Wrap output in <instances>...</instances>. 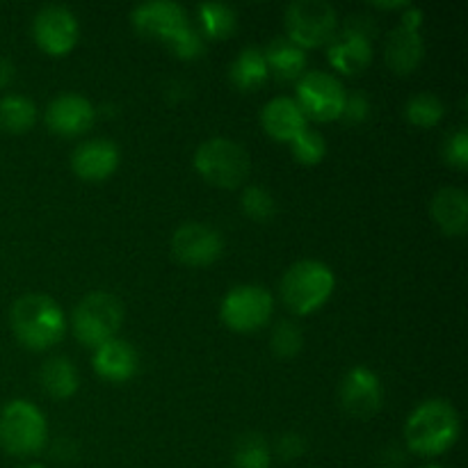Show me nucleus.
<instances>
[{"label":"nucleus","instance_id":"nucleus-12","mask_svg":"<svg viewBox=\"0 0 468 468\" xmlns=\"http://www.w3.org/2000/svg\"><path fill=\"white\" fill-rule=\"evenodd\" d=\"M169 250L186 265H210L222 256L224 238L215 227L204 222H186L172 233Z\"/></svg>","mask_w":468,"mask_h":468},{"label":"nucleus","instance_id":"nucleus-15","mask_svg":"<svg viewBox=\"0 0 468 468\" xmlns=\"http://www.w3.org/2000/svg\"><path fill=\"white\" fill-rule=\"evenodd\" d=\"M119 146L108 137H91L71 151V167L85 181H103L119 167Z\"/></svg>","mask_w":468,"mask_h":468},{"label":"nucleus","instance_id":"nucleus-28","mask_svg":"<svg viewBox=\"0 0 468 468\" xmlns=\"http://www.w3.org/2000/svg\"><path fill=\"white\" fill-rule=\"evenodd\" d=\"M240 208L254 222H270L277 215V201L263 186H247L240 197Z\"/></svg>","mask_w":468,"mask_h":468},{"label":"nucleus","instance_id":"nucleus-13","mask_svg":"<svg viewBox=\"0 0 468 468\" xmlns=\"http://www.w3.org/2000/svg\"><path fill=\"white\" fill-rule=\"evenodd\" d=\"M46 126L53 133L64 137L82 135L91 128L96 119V110L90 99L76 91H64L58 94L48 105H46Z\"/></svg>","mask_w":468,"mask_h":468},{"label":"nucleus","instance_id":"nucleus-2","mask_svg":"<svg viewBox=\"0 0 468 468\" xmlns=\"http://www.w3.org/2000/svg\"><path fill=\"white\" fill-rule=\"evenodd\" d=\"M14 336L30 350H46L62 341L67 332V315L62 306L48 295L27 292L18 297L9 311Z\"/></svg>","mask_w":468,"mask_h":468},{"label":"nucleus","instance_id":"nucleus-16","mask_svg":"<svg viewBox=\"0 0 468 468\" xmlns=\"http://www.w3.org/2000/svg\"><path fill=\"white\" fill-rule=\"evenodd\" d=\"M91 366H94L96 375L105 382L122 384L128 382L133 375L140 368V359H137V350L123 338H110L103 346H99L91 356Z\"/></svg>","mask_w":468,"mask_h":468},{"label":"nucleus","instance_id":"nucleus-26","mask_svg":"<svg viewBox=\"0 0 468 468\" xmlns=\"http://www.w3.org/2000/svg\"><path fill=\"white\" fill-rule=\"evenodd\" d=\"M272 448L259 432H245L233 446V468H270Z\"/></svg>","mask_w":468,"mask_h":468},{"label":"nucleus","instance_id":"nucleus-3","mask_svg":"<svg viewBox=\"0 0 468 468\" xmlns=\"http://www.w3.org/2000/svg\"><path fill=\"white\" fill-rule=\"evenodd\" d=\"M334 286H336V277L329 265L315 259H302L283 272L279 291H282L283 304L292 314L309 315L332 297Z\"/></svg>","mask_w":468,"mask_h":468},{"label":"nucleus","instance_id":"nucleus-30","mask_svg":"<svg viewBox=\"0 0 468 468\" xmlns=\"http://www.w3.org/2000/svg\"><path fill=\"white\" fill-rule=\"evenodd\" d=\"M291 151L302 165H318L327 154V140L320 131L306 126L291 140Z\"/></svg>","mask_w":468,"mask_h":468},{"label":"nucleus","instance_id":"nucleus-18","mask_svg":"<svg viewBox=\"0 0 468 468\" xmlns=\"http://www.w3.org/2000/svg\"><path fill=\"white\" fill-rule=\"evenodd\" d=\"M261 123H263L265 133L274 140L291 142L300 131H304L306 123L304 112L300 110L295 99L291 96H274L261 110Z\"/></svg>","mask_w":468,"mask_h":468},{"label":"nucleus","instance_id":"nucleus-1","mask_svg":"<svg viewBox=\"0 0 468 468\" xmlns=\"http://www.w3.org/2000/svg\"><path fill=\"white\" fill-rule=\"evenodd\" d=\"M462 432V420L452 402L430 398L420 402L405 423V441L414 455L437 457L451 451Z\"/></svg>","mask_w":468,"mask_h":468},{"label":"nucleus","instance_id":"nucleus-33","mask_svg":"<svg viewBox=\"0 0 468 468\" xmlns=\"http://www.w3.org/2000/svg\"><path fill=\"white\" fill-rule=\"evenodd\" d=\"M370 114V99L366 91L352 90L346 94V105H343V114L350 123H361L366 122Z\"/></svg>","mask_w":468,"mask_h":468},{"label":"nucleus","instance_id":"nucleus-8","mask_svg":"<svg viewBox=\"0 0 468 468\" xmlns=\"http://www.w3.org/2000/svg\"><path fill=\"white\" fill-rule=\"evenodd\" d=\"M274 297L259 283H240L224 295L219 304V318L233 332H256L272 318Z\"/></svg>","mask_w":468,"mask_h":468},{"label":"nucleus","instance_id":"nucleus-36","mask_svg":"<svg viewBox=\"0 0 468 468\" xmlns=\"http://www.w3.org/2000/svg\"><path fill=\"white\" fill-rule=\"evenodd\" d=\"M14 73H16V67L9 58H3L0 55V90H7L14 80Z\"/></svg>","mask_w":468,"mask_h":468},{"label":"nucleus","instance_id":"nucleus-7","mask_svg":"<svg viewBox=\"0 0 468 468\" xmlns=\"http://www.w3.org/2000/svg\"><path fill=\"white\" fill-rule=\"evenodd\" d=\"M288 39L302 48L329 44L338 30V14L327 0H292L283 14Z\"/></svg>","mask_w":468,"mask_h":468},{"label":"nucleus","instance_id":"nucleus-10","mask_svg":"<svg viewBox=\"0 0 468 468\" xmlns=\"http://www.w3.org/2000/svg\"><path fill=\"white\" fill-rule=\"evenodd\" d=\"M35 41L50 55H64L76 46L80 23L67 5H44L32 18Z\"/></svg>","mask_w":468,"mask_h":468},{"label":"nucleus","instance_id":"nucleus-34","mask_svg":"<svg viewBox=\"0 0 468 468\" xmlns=\"http://www.w3.org/2000/svg\"><path fill=\"white\" fill-rule=\"evenodd\" d=\"M274 451L282 460H297V457L304 455L306 441L300 432H283L279 434Z\"/></svg>","mask_w":468,"mask_h":468},{"label":"nucleus","instance_id":"nucleus-37","mask_svg":"<svg viewBox=\"0 0 468 468\" xmlns=\"http://www.w3.org/2000/svg\"><path fill=\"white\" fill-rule=\"evenodd\" d=\"M21 468H46V466H41V464H26V466H21Z\"/></svg>","mask_w":468,"mask_h":468},{"label":"nucleus","instance_id":"nucleus-19","mask_svg":"<svg viewBox=\"0 0 468 468\" xmlns=\"http://www.w3.org/2000/svg\"><path fill=\"white\" fill-rule=\"evenodd\" d=\"M327 58L334 69L343 73H359L373 59V39L356 35V32L343 30L329 39Z\"/></svg>","mask_w":468,"mask_h":468},{"label":"nucleus","instance_id":"nucleus-21","mask_svg":"<svg viewBox=\"0 0 468 468\" xmlns=\"http://www.w3.org/2000/svg\"><path fill=\"white\" fill-rule=\"evenodd\" d=\"M268 71L274 73L282 80H297L304 73L306 53L302 46L291 41L288 37H274L263 50Z\"/></svg>","mask_w":468,"mask_h":468},{"label":"nucleus","instance_id":"nucleus-22","mask_svg":"<svg viewBox=\"0 0 468 468\" xmlns=\"http://www.w3.org/2000/svg\"><path fill=\"white\" fill-rule=\"evenodd\" d=\"M39 382L48 396L64 400V398H71L78 391L80 378H78V368L73 366L71 359H67V356H50V359L41 364Z\"/></svg>","mask_w":468,"mask_h":468},{"label":"nucleus","instance_id":"nucleus-23","mask_svg":"<svg viewBox=\"0 0 468 468\" xmlns=\"http://www.w3.org/2000/svg\"><path fill=\"white\" fill-rule=\"evenodd\" d=\"M268 62H265L263 50L256 46H245L240 53L233 58L231 67H229V78L238 90L251 91L256 87L263 85L268 80Z\"/></svg>","mask_w":468,"mask_h":468},{"label":"nucleus","instance_id":"nucleus-32","mask_svg":"<svg viewBox=\"0 0 468 468\" xmlns=\"http://www.w3.org/2000/svg\"><path fill=\"white\" fill-rule=\"evenodd\" d=\"M443 158L457 169L468 167V133L464 126L457 128L452 135H448V140L443 142Z\"/></svg>","mask_w":468,"mask_h":468},{"label":"nucleus","instance_id":"nucleus-24","mask_svg":"<svg viewBox=\"0 0 468 468\" xmlns=\"http://www.w3.org/2000/svg\"><path fill=\"white\" fill-rule=\"evenodd\" d=\"M197 30L210 39H227L238 27V12L227 3H199L197 5Z\"/></svg>","mask_w":468,"mask_h":468},{"label":"nucleus","instance_id":"nucleus-31","mask_svg":"<svg viewBox=\"0 0 468 468\" xmlns=\"http://www.w3.org/2000/svg\"><path fill=\"white\" fill-rule=\"evenodd\" d=\"M163 44L181 59H197L206 48L204 35H201V32L197 30V26H192V23H187L181 30L174 32V35L169 37L167 41H163Z\"/></svg>","mask_w":468,"mask_h":468},{"label":"nucleus","instance_id":"nucleus-38","mask_svg":"<svg viewBox=\"0 0 468 468\" xmlns=\"http://www.w3.org/2000/svg\"><path fill=\"white\" fill-rule=\"evenodd\" d=\"M420 468H443V466H437V464H425V466H420Z\"/></svg>","mask_w":468,"mask_h":468},{"label":"nucleus","instance_id":"nucleus-5","mask_svg":"<svg viewBox=\"0 0 468 468\" xmlns=\"http://www.w3.org/2000/svg\"><path fill=\"white\" fill-rule=\"evenodd\" d=\"M192 165L206 181L218 187H238L245 183L251 169L247 149L231 137H210L201 142Z\"/></svg>","mask_w":468,"mask_h":468},{"label":"nucleus","instance_id":"nucleus-35","mask_svg":"<svg viewBox=\"0 0 468 468\" xmlns=\"http://www.w3.org/2000/svg\"><path fill=\"white\" fill-rule=\"evenodd\" d=\"M343 30L356 32V35L366 37V39H373L378 35V23L370 14H350V16L343 21Z\"/></svg>","mask_w":468,"mask_h":468},{"label":"nucleus","instance_id":"nucleus-6","mask_svg":"<svg viewBox=\"0 0 468 468\" xmlns=\"http://www.w3.org/2000/svg\"><path fill=\"white\" fill-rule=\"evenodd\" d=\"M48 425L37 405L27 400H12L0 410V446L16 457L37 455L46 446Z\"/></svg>","mask_w":468,"mask_h":468},{"label":"nucleus","instance_id":"nucleus-20","mask_svg":"<svg viewBox=\"0 0 468 468\" xmlns=\"http://www.w3.org/2000/svg\"><path fill=\"white\" fill-rule=\"evenodd\" d=\"M432 218L448 236H464L468 229V195L462 187L446 186L432 197Z\"/></svg>","mask_w":468,"mask_h":468},{"label":"nucleus","instance_id":"nucleus-25","mask_svg":"<svg viewBox=\"0 0 468 468\" xmlns=\"http://www.w3.org/2000/svg\"><path fill=\"white\" fill-rule=\"evenodd\" d=\"M37 105L26 94H5L0 96V131L5 133H26L35 126Z\"/></svg>","mask_w":468,"mask_h":468},{"label":"nucleus","instance_id":"nucleus-11","mask_svg":"<svg viewBox=\"0 0 468 468\" xmlns=\"http://www.w3.org/2000/svg\"><path fill=\"white\" fill-rule=\"evenodd\" d=\"M338 400L343 410L355 419H373L384 402L382 379L368 366H355L346 373L338 387Z\"/></svg>","mask_w":468,"mask_h":468},{"label":"nucleus","instance_id":"nucleus-4","mask_svg":"<svg viewBox=\"0 0 468 468\" xmlns=\"http://www.w3.org/2000/svg\"><path fill=\"white\" fill-rule=\"evenodd\" d=\"M123 323V304L112 292L94 291L82 297L71 314V329L87 347H99L117 336Z\"/></svg>","mask_w":468,"mask_h":468},{"label":"nucleus","instance_id":"nucleus-14","mask_svg":"<svg viewBox=\"0 0 468 468\" xmlns=\"http://www.w3.org/2000/svg\"><path fill=\"white\" fill-rule=\"evenodd\" d=\"M131 23L137 32L146 37H158L160 41H167L174 32L181 30L190 23L183 5L174 0H146L133 7Z\"/></svg>","mask_w":468,"mask_h":468},{"label":"nucleus","instance_id":"nucleus-17","mask_svg":"<svg viewBox=\"0 0 468 468\" xmlns=\"http://www.w3.org/2000/svg\"><path fill=\"white\" fill-rule=\"evenodd\" d=\"M425 55V41L420 27L400 23L391 35L387 37L384 58L396 73H410L420 64Z\"/></svg>","mask_w":468,"mask_h":468},{"label":"nucleus","instance_id":"nucleus-29","mask_svg":"<svg viewBox=\"0 0 468 468\" xmlns=\"http://www.w3.org/2000/svg\"><path fill=\"white\" fill-rule=\"evenodd\" d=\"M270 346H272V352L282 359H292L302 352L304 347V334H302V327L292 320H282V323L274 324L272 336H270Z\"/></svg>","mask_w":468,"mask_h":468},{"label":"nucleus","instance_id":"nucleus-9","mask_svg":"<svg viewBox=\"0 0 468 468\" xmlns=\"http://www.w3.org/2000/svg\"><path fill=\"white\" fill-rule=\"evenodd\" d=\"M297 105L306 119L315 122H334L343 114L346 105V87L336 76L324 71H309L297 78Z\"/></svg>","mask_w":468,"mask_h":468},{"label":"nucleus","instance_id":"nucleus-27","mask_svg":"<svg viewBox=\"0 0 468 468\" xmlns=\"http://www.w3.org/2000/svg\"><path fill=\"white\" fill-rule=\"evenodd\" d=\"M443 114H446V105L432 91H419V94L410 96V101L405 103L407 122L419 128L437 126Z\"/></svg>","mask_w":468,"mask_h":468}]
</instances>
